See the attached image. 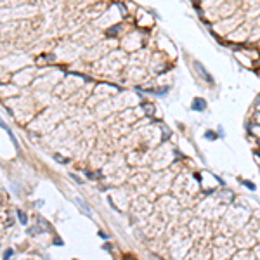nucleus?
I'll return each mask as SVG.
<instances>
[{
	"label": "nucleus",
	"mask_w": 260,
	"mask_h": 260,
	"mask_svg": "<svg viewBox=\"0 0 260 260\" xmlns=\"http://www.w3.org/2000/svg\"><path fill=\"white\" fill-rule=\"evenodd\" d=\"M12 255H14V251H12V250H5L4 257H5V258H9V257H12Z\"/></svg>",
	"instance_id": "nucleus-2"
},
{
	"label": "nucleus",
	"mask_w": 260,
	"mask_h": 260,
	"mask_svg": "<svg viewBox=\"0 0 260 260\" xmlns=\"http://www.w3.org/2000/svg\"><path fill=\"white\" fill-rule=\"evenodd\" d=\"M17 217H19V222L21 224H26L28 222V218H26V215L21 212V210H17Z\"/></svg>",
	"instance_id": "nucleus-1"
}]
</instances>
